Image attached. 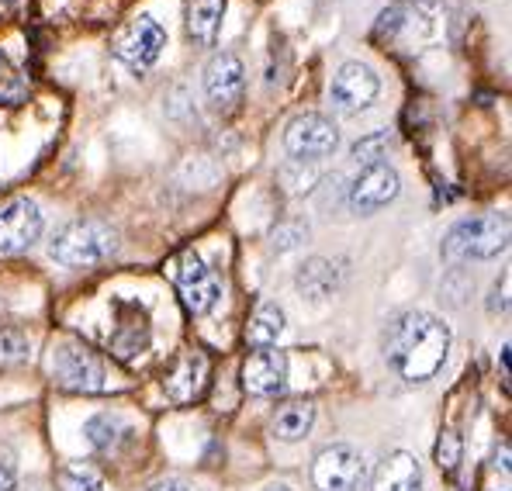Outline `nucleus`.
<instances>
[{
	"label": "nucleus",
	"instance_id": "18",
	"mask_svg": "<svg viewBox=\"0 0 512 491\" xmlns=\"http://www.w3.org/2000/svg\"><path fill=\"white\" fill-rule=\"evenodd\" d=\"M284 332V312L270 301H263L260 308L250 315V326H246V343L256 350H270V346L281 339Z\"/></svg>",
	"mask_w": 512,
	"mask_h": 491
},
{
	"label": "nucleus",
	"instance_id": "3",
	"mask_svg": "<svg viewBox=\"0 0 512 491\" xmlns=\"http://www.w3.org/2000/svg\"><path fill=\"white\" fill-rule=\"evenodd\" d=\"M509 246V218L499 211L461 218L443 239V260L468 263V260H492Z\"/></svg>",
	"mask_w": 512,
	"mask_h": 491
},
{
	"label": "nucleus",
	"instance_id": "6",
	"mask_svg": "<svg viewBox=\"0 0 512 491\" xmlns=\"http://www.w3.org/2000/svg\"><path fill=\"white\" fill-rule=\"evenodd\" d=\"M177 291L191 315H208L222 298V277L198 253H184L177 260Z\"/></svg>",
	"mask_w": 512,
	"mask_h": 491
},
{
	"label": "nucleus",
	"instance_id": "8",
	"mask_svg": "<svg viewBox=\"0 0 512 491\" xmlns=\"http://www.w3.org/2000/svg\"><path fill=\"white\" fill-rule=\"evenodd\" d=\"M336 146H340V132L326 115H298L284 132V149L295 160H322L336 153Z\"/></svg>",
	"mask_w": 512,
	"mask_h": 491
},
{
	"label": "nucleus",
	"instance_id": "14",
	"mask_svg": "<svg viewBox=\"0 0 512 491\" xmlns=\"http://www.w3.org/2000/svg\"><path fill=\"white\" fill-rule=\"evenodd\" d=\"M381 90V80L371 66L364 63H343L333 77V104L340 111H364L367 104L378 97Z\"/></svg>",
	"mask_w": 512,
	"mask_h": 491
},
{
	"label": "nucleus",
	"instance_id": "1",
	"mask_svg": "<svg viewBox=\"0 0 512 491\" xmlns=\"http://www.w3.org/2000/svg\"><path fill=\"white\" fill-rule=\"evenodd\" d=\"M447 353L450 326L433 312H402L384 332V360L409 384H423L440 374Z\"/></svg>",
	"mask_w": 512,
	"mask_h": 491
},
{
	"label": "nucleus",
	"instance_id": "15",
	"mask_svg": "<svg viewBox=\"0 0 512 491\" xmlns=\"http://www.w3.org/2000/svg\"><path fill=\"white\" fill-rule=\"evenodd\" d=\"M371 491H423V467L405 450L388 453L374 471Z\"/></svg>",
	"mask_w": 512,
	"mask_h": 491
},
{
	"label": "nucleus",
	"instance_id": "2",
	"mask_svg": "<svg viewBox=\"0 0 512 491\" xmlns=\"http://www.w3.org/2000/svg\"><path fill=\"white\" fill-rule=\"evenodd\" d=\"M118 249V232L111 229L101 218H77V222H66L63 229L52 236L49 253L56 263L73 270H87L97 263L111 260Z\"/></svg>",
	"mask_w": 512,
	"mask_h": 491
},
{
	"label": "nucleus",
	"instance_id": "11",
	"mask_svg": "<svg viewBox=\"0 0 512 491\" xmlns=\"http://www.w3.org/2000/svg\"><path fill=\"white\" fill-rule=\"evenodd\" d=\"M208 388V357L201 350H180L173 357V364L163 374V391L170 402L191 405L194 398H201Z\"/></svg>",
	"mask_w": 512,
	"mask_h": 491
},
{
	"label": "nucleus",
	"instance_id": "26",
	"mask_svg": "<svg viewBox=\"0 0 512 491\" xmlns=\"http://www.w3.org/2000/svg\"><path fill=\"white\" fill-rule=\"evenodd\" d=\"M149 491H191L184 485V481H177V478H170V481H160V485H153Z\"/></svg>",
	"mask_w": 512,
	"mask_h": 491
},
{
	"label": "nucleus",
	"instance_id": "20",
	"mask_svg": "<svg viewBox=\"0 0 512 491\" xmlns=\"http://www.w3.org/2000/svg\"><path fill=\"white\" fill-rule=\"evenodd\" d=\"M336 267L329 260H308L305 267L298 270V287H301V294L305 298H312V301H322V298H329V294L336 291Z\"/></svg>",
	"mask_w": 512,
	"mask_h": 491
},
{
	"label": "nucleus",
	"instance_id": "23",
	"mask_svg": "<svg viewBox=\"0 0 512 491\" xmlns=\"http://www.w3.org/2000/svg\"><path fill=\"white\" fill-rule=\"evenodd\" d=\"M28 360V339L18 329H0V370H14Z\"/></svg>",
	"mask_w": 512,
	"mask_h": 491
},
{
	"label": "nucleus",
	"instance_id": "5",
	"mask_svg": "<svg viewBox=\"0 0 512 491\" xmlns=\"http://www.w3.org/2000/svg\"><path fill=\"white\" fill-rule=\"evenodd\" d=\"M364 481L367 464L350 443H333L312 460V485L319 491H360Z\"/></svg>",
	"mask_w": 512,
	"mask_h": 491
},
{
	"label": "nucleus",
	"instance_id": "12",
	"mask_svg": "<svg viewBox=\"0 0 512 491\" xmlns=\"http://www.w3.org/2000/svg\"><path fill=\"white\" fill-rule=\"evenodd\" d=\"M243 388L253 398H281L288 391V357L281 350H253L243 364Z\"/></svg>",
	"mask_w": 512,
	"mask_h": 491
},
{
	"label": "nucleus",
	"instance_id": "9",
	"mask_svg": "<svg viewBox=\"0 0 512 491\" xmlns=\"http://www.w3.org/2000/svg\"><path fill=\"white\" fill-rule=\"evenodd\" d=\"M42 236V211L32 198H11L0 205V253H25Z\"/></svg>",
	"mask_w": 512,
	"mask_h": 491
},
{
	"label": "nucleus",
	"instance_id": "21",
	"mask_svg": "<svg viewBox=\"0 0 512 491\" xmlns=\"http://www.w3.org/2000/svg\"><path fill=\"white\" fill-rule=\"evenodd\" d=\"M111 346H115V353L118 357H139L142 350L149 346V326H146V319H125L122 326H118L115 332V339H111Z\"/></svg>",
	"mask_w": 512,
	"mask_h": 491
},
{
	"label": "nucleus",
	"instance_id": "28",
	"mask_svg": "<svg viewBox=\"0 0 512 491\" xmlns=\"http://www.w3.org/2000/svg\"><path fill=\"white\" fill-rule=\"evenodd\" d=\"M263 491H291L288 485H270V488H263Z\"/></svg>",
	"mask_w": 512,
	"mask_h": 491
},
{
	"label": "nucleus",
	"instance_id": "4",
	"mask_svg": "<svg viewBox=\"0 0 512 491\" xmlns=\"http://www.w3.org/2000/svg\"><path fill=\"white\" fill-rule=\"evenodd\" d=\"M49 374H52V381L66 391L94 395V391L108 388V370H104L94 350H87V346H80V343H59L49 357Z\"/></svg>",
	"mask_w": 512,
	"mask_h": 491
},
{
	"label": "nucleus",
	"instance_id": "17",
	"mask_svg": "<svg viewBox=\"0 0 512 491\" xmlns=\"http://www.w3.org/2000/svg\"><path fill=\"white\" fill-rule=\"evenodd\" d=\"M225 4L229 0H191L187 4V32H191L194 42L215 45L218 28H222L225 18Z\"/></svg>",
	"mask_w": 512,
	"mask_h": 491
},
{
	"label": "nucleus",
	"instance_id": "29",
	"mask_svg": "<svg viewBox=\"0 0 512 491\" xmlns=\"http://www.w3.org/2000/svg\"><path fill=\"white\" fill-rule=\"evenodd\" d=\"M14 4V0H0V7H11Z\"/></svg>",
	"mask_w": 512,
	"mask_h": 491
},
{
	"label": "nucleus",
	"instance_id": "10",
	"mask_svg": "<svg viewBox=\"0 0 512 491\" xmlns=\"http://www.w3.org/2000/svg\"><path fill=\"white\" fill-rule=\"evenodd\" d=\"M243 90H246L243 59H239L236 52H218L205 70V94H208V101H212V108L222 111V115L239 108Z\"/></svg>",
	"mask_w": 512,
	"mask_h": 491
},
{
	"label": "nucleus",
	"instance_id": "24",
	"mask_svg": "<svg viewBox=\"0 0 512 491\" xmlns=\"http://www.w3.org/2000/svg\"><path fill=\"white\" fill-rule=\"evenodd\" d=\"M384 146H388V139L384 135H371V139H360L357 146H353V160L364 163V166H374V163H384Z\"/></svg>",
	"mask_w": 512,
	"mask_h": 491
},
{
	"label": "nucleus",
	"instance_id": "27",
	"mask_svg": "<svg viewBox=\"0 0 512 491\" xmlns=\"http://www.w3.org/2000/svg\"><path fill=\"white\" fill-rule=\"evenodd\" d=\"M0 491H14V474L7 467H0Z\"/></svg>",
	"mask_w": 512,
	"mask_h": 491
},
{
	"label": "nucleus",
	"instance_id": "7",
	"mask_svg": "<svg viewBox=\"0 0 512 491\" xmlns=\"http://www.w3.org/2000/svg\"><path fill=\"white\" fill-rule=\"evenodd\" d=\"M111 45H115V56L122 63L135 66V70H146V66H153L160 59L163 45H167V32L153 18H132L118 28Z\"/></svg>",
	"mask_w": 512,
	"mask_h": 491
},
{
	"label": "nucleus",
	"instance_id": "13",
	"mask_svg": "<svg viewBox=\"0 0 512 491\" xmlns=\"http://www.w3.org/2000/svg\"><path fill=\"white\" fill-rule=\"evenodd\" d=\"M402 191V177H398L395 166L388 163H374V166H364L360 177L350 184V205L357 211H378L384 205L398 198Z\"/></svg>",
	"mask_w": 512,
	"mask_h": 491
},
{
	"label": "nucleus",
	"instance_id": "25",
	"mask_svg": "<svg viewBox=\"0 0 512 491\" xmlns=\"http://www.w3.org/2000/svg\"><path fill=\"white\" fill-rule=\"evenodd\" d=\"M436 457H440V467L454 471V464H457V436L454 433H443L440 447H436Z\"/></svg>",
	"mask_w": 512,
	"mask_h": 491
},
{
	"label": "nucleus",
	"instance_id": "19",
	"mask_svg": "<svg viewBox=\"0 0 512 491\" xmlns=\"http://www.w3.org/2000/svg\"><path fill=\"white\" fill-rule=\"evenodd\" d=\"M128 433L132 429L125 426L118 415H108V412H101V415H94V419H87L84 422V436H87V443L94 450H101V453H111V450H118V443L128 440Z\"/></svg>",
	"mask_w": 512,
	"mask_h": 491
},
{
	"label": "nucleus",
	"instance_id": "16",
	"mask_svg": "<svg viewBox=\"0 0 512 491\" xmlns=\"http://www.w3.org/2000/svg\"><path fill=\"white\" fill-rule=\"evenodd\" d=\"M312 422H315V405L312 402H288L274 412V419H270V433L284 443H298L312 433Z\"/></svg>",
	"mask_w": 512,
	"mask_h": 491
},
{
	"label": "nucleus",
	"instance_id": "30",
	"mask_svg": "<svg viewBox=\"0 0 512 491\" xmlns=\"http://www.w3.org/2000/svg\"><path fill=\"white\" fill-rule=\"evenodd\" d=\"M14 491H18V488H14Z\"/></svg>",
	"mask_w": 512,
	"mask_h": 491
},
{
	"label": "nucleus",
	"instance_id": "22",
	"mask_svg": "<svg viewBox=\"0 0 512 491\" xmlns=\"http://www.w3.org/2000/svg\"><path fill=\"white\" fill-rule=\"evenodd\" d=\"M56 481H59V491H104L101 474H97L94 467H84V464L59 467Z\"/></svg>",
	"mask_w": 512,
	"mask_h": 491
}]
</instances>
